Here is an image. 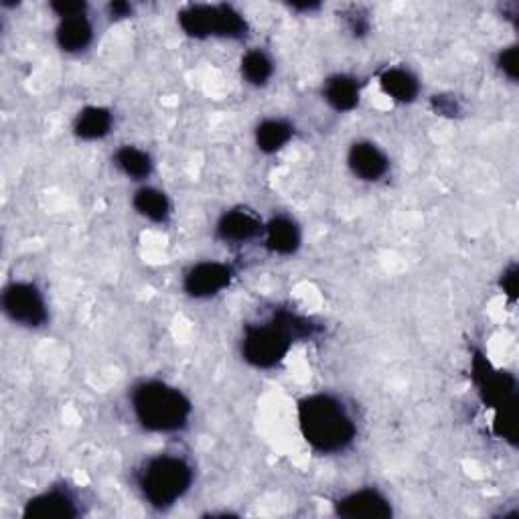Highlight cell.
I'll list each match as a JSON object with an SVG mask.
<instances>
[{
  "mask_svg": "<svg viewBox=\"0 0 519 519\" xmlns=\"http://www.w3.org/2000/svg\"><path fill=\"white\" fill-rule=\"evenodd\" d=\"M299 430L317 455H341L353 447L357 420L349 406L335 394L317 392L296 406Z\"/></svg>",
  "mask_w": 519,
  "mask_h": 519,
  "instance_id": "obj_1",
  "label": "cell"
},
{
  "mask_svg": "<svg viewBox=\"0 0 519 519\" xmlns=\"http://www.w3.org/2000/svg\"><path fill=\"white\" fill-rule=\"evenodd\" d=\"M321 333L313 319L288 309L274 311L266 321L246 325L240 343L242 357L256 369H274L290 353L296 341H309Z\"/></svg>",
  "mask_w": 519,
  "mask_h": 519,
  "instance_id": "obj_2",
  "label": "cell"
},
{
  "mask_svg": "<svg viewBox=\"0 0 519 519\" xmlns=\"http://www.w3.org/2000/svg\"><path fill=\"white\" fill-rule=\"evenodd\" d=\"M130 412L136 424L155 434H175L189 426L193 402L163 380H142L130 392Z\"/></svg>",
  "mask_w": 519,
  "mask_h": 519,
  "instance_id": "obj_3",
  "label": "cell"
},
{
  "mask_svg": "<svg viewBox=\"0 0 519 519\" xmlns=\"http://www.w3.org/2000/svg\"><path fill=\"white\" fill-rule=\"evenodd\" d=\"M195 481V469L183 455L161 453L148 457L134 473L136 491L153 509L167 511L187 497Z\"/></svg>",
  "mask_w": 519,
  "mask_h": 519,
  "instance_id": "obj_4",
  "label": "cell"
},
{
  "mask_svg": "<svg viewBox=\"0 0 519 519\" xmlns=\"http://www.w3.org/2000/svg\"><path fill=\"white\" fill-rule=\"evenodd\" d=\"M179 27L191 39H230L244 41L250 33L246 17L232 5H185L177 15Z\"/></svg>",
  "mask_w": 519,
  "mask_h": 519,
  "instance_id": "obj_5",
  "label": "cell"
},
{
  "mask_svg": "<svg viewBox=\"0 0 519 519\" xmlns=\"http://www.w3.org/2000/svg\"><path fill=\"white\" fill-rule=\"evenodd\" d=\"M3 311L9 321L25 329H41L49 321L47 301L41 288L29 280H15L3 290Z\"/></svg>",
  "mask_w": 519,
  "mask_h": 519,
  "instance_id": "obj_6",
  "label": "cell"
},
{
  "mask_svg": "<svg viewBox=\"0 0 519 519\" xmlns=\"http://www.w3.org/2000/svg\"><path fill=\"white\" fill-rule=\"evenodd\" d=\"M473 380L485 406L495 412L517 404V380L509 372H499L483 353L473 357Z\"/></svg>",
  "mask_w": 519,
  "mask_h": 519,
  "instance_id": "obj_7",
  "label": "cell"
},
{
  "mask_svg": "<svg viewBox=\"0 0 519 519\" xmlns=\"http://www.w3.org/2000/svg\"><path fill=\"white\" fill-rule=\"evenodd\" d=\"M236 272L226 262H197L183 276V292L195 301H205L230 288Z\"/></svg>",
  "mask_w": 519,
  "mask_h": 519,
  "instance_id": "obj_8",
  "label": "cell"
},
{
  "mask_svg": "<svg viewBox=\"0 0 519 519\" xmlns=\"http://www.w3.org/2000/svg\"><path fill=\"white\" fill-rule=\"evenodd\" d=\"M333 509L347 519H388L394 515L390 497L376 487H361L335 499Z\"/></svg>",
  "mask_w": 519,
  "mask_h": 519,
  "instance_id": "obj_9",
  "label": "cell"
},
{
  "mask_svg": "<svg viewBox=\"0 0 519 519\" xmlns=\"http://www.w3.org/2000/svg\"><path fill=\"white\" fill-rule=\"evenodd\" d=\"M80 515V497L69 487H49L33 495L23 507V517L27 519H76Z\"/></svg>",
  "mask_w": 519,
  "mask_h": 519,
  "instance_id": "obj_10",
  "label": "cell"
},
{
  "mask_svg": "<svg viewBox=\"0 0 519 519\" xmlns=\"http://www.w3.org/2000/svg\"><path fill=\"white\" fill-rule=\"evenodd\" d=\"M262 234H264V224L260 221V217L246 207H234L230 211H224L215 224L217 240L228 246L250 244L262 238Z\"/></svg>",
  "mask_w": 519,
  "mask_h": 519,
  "instance_id": "obj_11",
  "label": "cell"
},
{
  "mask_svg": "<svg viewBox=\"0 0 519 519\" xmlns=\"http://www.w3.org/2000/svg\"><path fill=\"white\" fill-rule=\"evenodd\" d=\"M347 167L359 181L378 183L390 173V157L372 140H355L347 151Z\"/></svg>",
  "mask_w": 519,
  "mask_h": 519,
  "instance_id": "obj_12",
  "label": "cell"
},
{
  "mask_svg": "<svg viewBox=\"0 0 519 519\" xmlns=\"http://www.w3.org/2000/svg\"><path fill=\"white\" fill-rule=\"evenodd\" d=\"M264 246L274 256H294L303 246V230L290 215H274L264 224Z\"/></svg>",
  "mask_w": 519,
  "mask_h": 519,
  "instance_id": "obj_13",
  "label": "cell"
},
{
  "mask_svg": "<svg viewBox=\"0 0 519 519\" xmlns=\"http://www.w3.org/2000/svg\"><path fill=\"white\" fill-rule=\"evenodd\" d=\"M380 90L396 104H412L418 100L422 84L408 67H388L378 78Z\"/></svg>",
  "mask_w": 519,
  "mask_h": 519,
  "instance_id": "obj_14",
  "label": "cell"
},
{
  "mask_svg": "<svg viewBox=\"0 0 519 519\" xmlns=\"http://www.w3.org/2000/svg\"><path fill=\"white\" fill-rule=\"evenodd\" d=\"M323 100L339 114L353 112L361 102V84L349 73H335L323 84Z\"/></svg>",
  "mask_w": 519,
  "mask_h": 519,
  "instance_id": "obj_15",
  "label": "cell"
},
{
  "mask_svg": "<svg viewBox=\"0 0 519 519\" xmlns=\"http://www.w3.org/2000/svg\"><path fill=\"white\" fill-rule=\"evenodd\" d=\"M94 41V25L90 17H71L59 19L55 29V43L63 53L78 55L84 53Z\"/></svg>",
  "mask_w": 519,
  "mask_h": 519,
  "instance_id": "obj_16",
  "label": "cell"
},
{
  "mask_svg": "<svg viewBox=\"0 0 519 519\" xmlns=\"http://www.w3.org/2000/svg\"><path fill=\"white\" fill-rule=\"evenodd\" d=\"M132 207L140 217L151 221V224H159V226L169 224L171 215H173V203H171L169 195L151 185L140 187L132 195Z\"/></svg>",
  "mask_w": 519,
  "mask_h": 519,
  "instance_id": "obj_17",
  "label": "cell"
},
{
  "mask_svg": "<svg viewBox=\"0 0 519 519\" xmlns=\"http://www.w3.org/2000/svg\"><path fill=\"white\" fill-rule=\"evenodd\" d=\"M114 130V114L104 106H86L73 120V134L80 140L94 142L106 138Z\"/></svg>",
  "mask_w": 519,
  "mask_h": 519,
  "instance_id": "obj_18",
  "label": "cell"
},
{
  "mask_svg": "<svg viewBox=\"0 0 519 519\" xmlns=\"http://www.w3.org/2000/svg\"><path fill=\"white\" fill-rule=\"evenodd\" d=\"M294 124L286 118H266L254 130L258 151L264 155H276L292 140Z\"/></svg>",
  "mask_w": 519,
  "mask_h": 519,
  "instance_id": "obj_19",
  "label": "cell"
},
{
  "mask_svg": "<svg viewBox=\"0 0 519 519\" xmlns=\"http://www.w3.org/2000/svg\"><path fill=\"white\" fill-rule=\"evenodd\" d=\"M114 165L124 177H128L130 181H136V183L146 181L155 171L153 157L146 151H142V148L132 146V144H124L118 148V151L114 153Z\"/></svg>",
  "mask_w": 519,
  "mask_h": 519,
  "instance_id": "obj_20",
  "label": "cell"
},
{
  "mask_svg": "<svg viewBox=\"0 0 519 519\" xmlns=\"http://www.w3.org/2000/svg\"><path fill=\"white\" fill-rule=\"evenodd\" d=\"M274 71H276V65L264 49H250L248 53H244V57L240 61L242 80L254 88L268 86L270 80L274 78Z\"/></svg>",
  "mask_w": 519,
  "mask_h": 519,
  "instance_id": "obj_21",
  "label": "cell"
},
{
  "mask_svg": "<svg viewBox=\"0 0 519 519\" xmlns=\"http://www.w3.org/2000/svg\"><path fill=\"white\" fill-rule=\"evenodd\" d=\"M497 69L509 82H517L519 78V49L517 45H509L497 53Z\"/></svg>",
  "mask_w": 519,
  "mask_h": 519,
  "instance_id": "obj_22",
  "label": "cell"
},
{
  "mask_svg": "<svg viewBox=\"0 0 519 519\" xmlns=\"http://www.w3.org/2000/svg\"><path fill=\"white\" fill-rule=\"evenodd\" d=\"M49 9L59 17V19H71V17H86L88 15V3L82 0H57L51 3Z\"/></svg>",
  "mask_w": 519,
  "mask_h": 519,
  "instance_id": "obj_23",
  "label": "cell"
},
{
  "mask_svg": "<svg viewBox=\"0 0 519 519\" xmlns=\"http://www.w3.org/2000/svg\"><path fill=\"white\" fill-rule=\"evenodd\" d=\"M432 108H434L436 114L449 116V118H455V116L461 114V106H459L457 98H453V96H434Z\"/></svg>",
  "mask_w": 519,
  "mask_h": 519,
  "instance_id": "obj_24",
  "label": "cell"
},
{
  "mask_svg": "<svg viewBox=\"0 0 519 519\" xmlns=\"http://www.w3.org/2000/svg\"><path fill=\"white\" fill-rule=\"evenodd\" d=\"M517 274H519V270H517V264H515V262L509 264V266L503 270V274H501L503 294L509 296L511 303H515V299H517V278H519Z\"/></svg>",
  "mask_w": 519,
  "mask_h": 519,
  "instance_id": "obj_25",
  "label": "cell"
},
{
  "mask_svg": "<svg viewBox=\"0 0 519 519\" xmlns=\"http://www.w3.org/2000/svg\"><path fill=\"white\" fill-rule=\"evenodd\" d=\"M106 11L112 21H124L134 15V7L130 3H122V0H118V3H110Z\"/></svg>",
  "mask_w": 519,
  "mask_h": 519,
  "instance_id": "obj_26",
  "label": "cell"
},
{
  "mask_svg": "<svg viewBox=\"0 0 519 519\" xmlns=\"http://www.w3.org/2000/svg\"><path fill=\"white\" fill-rule=\"evenodd\" d=\"M349 27H351V33L353 35H365L367 31H369V21H367V17H363V15H359V11L357 13H353L351 17H349Z\"/></svg>",
  "mask_w": 519,
  "mask_h": 519,
  "instance_id": "obj_27",
  "label": "cell"
},
{
  "mask_svg": "<svg viewBox=\"0 0 519 519\" xmlns=\"http://www.w3.org/2000/svg\"><path fill=\"white\" fill-rule=\"evenodd\" d=\"M292 11H303V13H313V11H319L321 5L319 3H303V5H290Z\"/></svg>",
  "mask_w": 519,
  "mask_h": 519,
  "instance_id": "obj_28",
  "label": "cell"
}]
</instances>
